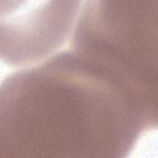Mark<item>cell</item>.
Returning a JSON list of instances; mask_svg holds the SVG:
<instances>
[{"mask_svg": "<svg viewBox=\"0 0 158 158\" xmlns=\"http://www.w3.org/2000/svg\"><path fill=\"white\" fill-rule=\"evenodd\" d=\"M153 127L110 77L74 52L0 83V158H127Z\"/></svg>", "mask_w": 158, "mask_h": 158, "instance_id": "6da1fadb", "label": "cell"}, {"mask_svg": "<svg viewBox=\"0 0 158 158\" xmlns=\"http://www.w3.org/2000/svg\"><path fill=\"white\" fill-rule=\"evenodd\" d=\"M157 1H88L73 52L112 79L157 123Z\"/></svg>", "mask_w": 158, "mask_h": 158, "instance_id": "7a4b0ae2", "label": "cell"}, {"mask_svg": "<svg viewBox=\"0 0 158 158\" xmlns=\"http://www.w3.org/2000/svg\"><path fill=\"white\" fill-rule=\"evenodd\" d=\"M49 4L44 10H0V59L21 65L63 44L80 2H63L62 10H48Z\"/></svg>", "mask_w": 158, "mask_h": 158, "instance_id": "3957f363", "label": "cell"}]
</instances>
